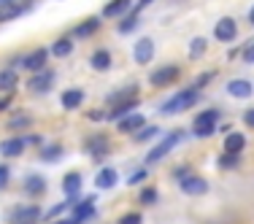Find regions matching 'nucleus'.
Listing matches in <instances>:
<instances>
[{"mask_svg":"<svg viewBox=\"0 0 254 224\" xmlns=\"http://www.w3.org/2000/svg\"><path fill=\"white\" fill-rule=\"evenodd\" d=\"M200 100V92L197 89H181V92H176L171 100H165L160 106V113H165V116H176V113H184V111H190L195 103Z\"/></svg>","mask_w":254,"mask_h":224,"instance_id":"nucleus-1","label":"nucleus"},{"mask_svg":"<svg viewBox=\"0 0 254 224\" xmlns=\"http://www.w3.org/2000/svg\"><path fill=\"white\" fill-rule=\"evenodd\" d=\"M181 141H184V130H173V132H168V135L162 138V141L157 143V146L149 149V154L143 157V162H146V165H157V162L165 160V157L171 154V151L176 149Z\"/></svg>","mask_w":254,"mask_h":224,"instance_id":"nucleus-2","label":"nucleus"},{"mask_svg":"<svg viewBox=\"0 0 254 224\" xmlns=\"http://www.w3.org/2000/svg\"><path fill=\"white\" fill-rule=\"evenodd\" d=\"M214 38L219 41V44H233V41L238 38V22H235L233 16H222L214 25Z\"/></svg>","mask_w":254,"mask_h":224,"instance_id":"nucleus-3","label":"nucleus"},{"mask_svg":"<svg viewBox=\"0 0 254 224\" xmlns=\"http://www.w3.org/2000/svg\"><path fill=\"white\" fill-rule=\"evenodd\" d=\"M179 76H181L179 65H162V68L152 70V76H149V84H152V87H171V84L176 81Z\"/></svg>","mask_w":254,"mask_h":224,"instance_id":"nucleus-4","label":"nucleus"},{"mask_svg":"<svg viewBox=\"0 0 254 224\" xmlns=\"http://www.w3.org/2000/svg\"><path fill=\"white\" fill-rule=\"evenodd\" d=\"M54 81H57V73H54V70H41V73H35L27 81V89L33 95H46L54 87Z\"/></svg>","mask_w":254,"mask_h":224,"instance_id":"nucleus-5","label":"nucleus"},{"mask_svg":"<svg viewBox=\"0 0 254 224\" xmlns=\"http://www.w3.org/2000/svg\"><path fill=\"white\" fill-rule=\"evenodd\" d=\"M108 146H111V141H108L106 132H95V135H89L87 141H84V151H87L92 160H100L103 154H108Z\"/></svg>","mask_w":254,"mask_h":224,"instance_id":"nucleus-6","label":"nucleus"},{"mask_svg":"<svg viewBox=\"0 0 254 224\" xmlns=\"http://www.w3.org/2000/svg\"><path fill=\"white\" fill-rule=\"evenodd\" d=\"M132 59H135V65H149L154 59V41L149 38V35H143V38L135 41V46H132Z\"/></svg>","mask_w":254,"mask_h":224,"instance_id":"nucleus-7","label":"nucleus"},{"mask_svg":"<svg viewBox=\"0 0 254 224\" xmlns=\"http://www.w3.org/2000/svg\"><path fill=\"white\" fill-rule=\"evenodd\" d=\"M46 59H49V49H35L30 52L27 57H22V68L30 70V73H41V70H46Z\"/></svg>","mask_w":254,"mask_h":224,"instance_id":"nucleus-8","label":"nucleus"},{"mask_svg":"<svg viewBox=\"0 0 254 224\" xmlns=\"http://www.w3.org/2000/svg\"><path fill=\"white\" fill-rule=\"evenodd\" d=\"M179 186H181V192L184 195H192V197H200V195H205L208 192V181L203 178V175H187L184 181H179Z\"/></svg>","mask_w":254,"mask_h":224,"instance_id":"nucleus-9","label":"nucleus"},{"mask_svg":"<svg viewBox=\"0 0 254 224\" xmlns=\"http://www.w3.org/2000/svg\"><path fill=\"white\" fill-rule=\"evenodd\" d=\"M227 95L235 100H249L254 95V87L249 78H233V81H227Z\"/></svg>","mask_w":254,"mask_h":224,"instance_id":"nucleus-10","label":"nucleus"},{"mask_svg":"<svg viewBox=\"0 0 254 224\" xmlns=\"http://www.w3.org/2000/svg\"><path fill=\"white\" fill-rule=\"evenodd\" d=\"M100 30V19L98 16H89V19H84V22H78V25L70 30V38H78V41H87V38H92L95 33Z\"/></svg>","mask_w":254,"mask_h":224,"instance_id":"nucleus-11","label":"nucleus"},{"mask_svg":"<svg viewBox=\"0 0 254 224\" xmlns=\"http://www.w3.org/2000/svg\"><path fill=\"white\" fill-rule=\"evenodd\" d=\"M117 181H119L117 168H100L98 175H95V189L108 192V189H114V186H117Z\"/></svg>","mask_w":254,"mask_h":224,"instance_id":"nucleus-12","label":"nucleus"},{"mask_svg":"<svg viewBox=\"0 0 254 224\" xmlns=\"http://www.w3.org/2000/svg\"><path fill=\"white\" fill-rule=\"evenodd\" d=\"M22 189H25L27 197H41V195H46V178L41 173H30L25 178V184H22Z\"/></svg>","mask_w":254,"mask_h":224,"instance_id":"nucleus-13","label":"nucleus"},{"mask_svg":"<svg viewBox=\"0 0 254 224\" xmlns=\"http://www.w3.org/2000/svg\"><path fill=\"white\" fill-rule=\"evenodd\" d=\"M95 216H98V211H95V197H84L81 203H76L73 219H76L78 224H84V222L95 219Z\"/></svg>","mask_w":254,"mask_h":224,"instance_id":"nucleus-14","label":"nucleus"},{"mask_svg":"<svg viewBox=\"0 0 254 224\" xmlns=\"http://www.w3.org/2000/svg\"><path fill=\"white\" fill-rule=\"evenodd\" d=\"M130 8H132V0H108L103 5V16L106 19H117V16H125Z\"/></svg>","mask_w":254,"mask_h":224,"instance_id":"nucleus-15","label":"nucleus"},{"mask_svg":"<svg viewBox=\"0 0 254 224\" xmlns=\"http://www.w3.org/2000/svg\"><path fill=\"white\" fill-rule=\"evenodd\" d=\"M81 186H84V178H81V173H65V178H63V192L68 195V200H76L78 197V192H81Z\"/></svg>","mask_w":254,"mask_h":224,"instance_id":"nucleus-16","label":"nucleus"},{"mask_svg":"<svg viewBox=\"0 0 254 224\" xmlns=\"http://www.w3.org/2000/svg\"><path fill=\"white\" fill-rule=\"evenodd\" d=\"M143 127H146V116H143V113H130V116H125L122 122L117 124V132H132V135H135Z\"/></svg>","mask_w":254,"mask_h":224,"instance_id":"nucleus-17","label":"nucleus"},{"mask_svg":"<svg viewBox=\"0 0 254 224\" xmlns=\"http://www.w3.org/2000/svg\"><path fill=\"white\" fill-rule=\"evenodd\" d=\"M84 98H87L84 89H65V92L60 95V106H63L65 111H76V108L84 103Z\"/></svg>","mask_w":254,"mask_h":224,"instance_id":"nucleus-18","label":"nucleus"},{"mask_svg":"<svg viewBox=\"0 0 254 224\" xmlns=\"http://www.w3.org/2000/svg\"><path fill=\"white\" fill-rule=\"evenodd\" d=\"M89 68L98 70V73L108 70V68H111V52H108V49H98V52H92V57H89Z\"/></svg>","mask_w":254,"mask_h":224,"instance_id":"nucleus-19","label":"nucleus"},{"mask_svg":"<svg viewBox=\"0 0 254 224\" xmlns=\"http://www.w3.org/2000/svg\"><path fill=\"white\" fill-rule=\"evenodd\" d=\"M246 149V135L244 132H227V138H225V151L227 154H241V151Z\"/></svg>","mask_w":254,"mask_h":224,"instance_id":"nucleus-20","label":"nucleus"},{"mask_svg":"<svg viewBox=\"0 0 254 224\" xmlns=\"http://www.w3.org/2000/svg\"><path fill=\"white\" fill-rule=\"evenodd\" d=\"M135 95H138V84H130V87H122V89L108 95V103H111V106H119V103H127V100H138Z\"/></svg>","mask_w":254,"mask_h":224,"instance_id":"nucleus-21","label":"nucleus"},{"mask_svg":"<svg viewBox=\"0 0 254 224\" xmlns=\"http://www.w3.org/2000/svg\"><path fill=\"white\" fill-rule=\"evenodd\" d=\"M49 54H54L57 59H63V57H70V54H73V38H70V35H65V38H57V41L52 44Z\"/></svg>","mask_w":254,"mask_h":224,"instance_id":"nucleus-22","label":"nucleus"},{"mask_svg":"<svg viewBox=\"0 0 254 224\" xmlns=\"http://www.w3.org/2000/svg\"><path fill=\"white\" fill-rule=\"evenodd\" d=\"M138 108V100H127V103H119V106H114L111 111L106 113L108 119H114V122H122L125 116H130L132 111Z\"/></svg>","mask_w":254,"mask_h":224,"instance_id":"nucleus-23","label":"nucleus"},{"mask_svg":"<svg viewBox=\"0 0 254 224\" xmlns=\"http://www.w3.org/2000/svg\"><path fill=\"white\" fill-rule=\"evenodd\" d=\"M222 119V111L219 108H205V111H200L195 116V122H192V127H211V124H216Z\"/></svg>","mask_w":254,"mask_h":224,"instance_id":"nucleus-24","label":"nucleus"},{"mask_svg":"<svg viewBox=\"0 0 254 224\" xmlns=\"http://www.w3.org/2000/svg\"><path fill=\"white\" fill-rule=\"evenodd\" d=\"M25 138H8V141L0 143V154L3 157H19L22 151H25Z\"/></svg>","mask_w":254,"mask_h":224,"instance_id":"nucleus-25","label":"nucleus"},{"mask_svg":"<svg viewBox=\"0 0 254 224\" xmlns=\"http://www.w3.org/2000/svg\"><path fill=\"white\" fill-rule=\"evenodd\" d=\"M30 8H33V3H25V5H3V8H0V22H11V19L22 16Z\"/></svg>","mask_w":254,"mask_h":224,"instance_id":"nucleus-26","label":"nucleus"},{"mask_svg":"<svg viewBox=\"0 0 254 224\" xmlns=\"http://www.w3.org/2000/svg\"><path fill=\"white\" fill-rule=\"evenodd\" d=\"M16 84H19V76H16V70H11V68L0 70V92H11Z\"/></svg>","mask_w":254,"mask_h":224,"instance_id":"nucleus-27","label":"nucleus"},{"mask_svg":"<svg viewBox=\"0 0 254 224\" xmlns=\"http://www.w3.org/2000/svg\"><path fill=\"white\" fill-rule=\"evenodd\" d=\"M216 165L222 168V170H235V168H241V154H219V160H216Z\"/></svg>","mask_w":254,"mask_h":224,"instance_id":"nucleus-28","label":"nucleus"},{"mask_svg":"<svg viewBox=\"0 0 254 224\" xmlns=\"http://www.w3.org/2000/svg\"><path fill=\"white\" fill-rule=\"evenodd\" d=\"M60 157H63V146H60V143L41 146V160H44V162H57Z\"/></svg>","mask_w":254,"mask_h":224,"instance_id":"nucleus-29","label":"nucleus"},{"mask_svg":"<svg viewBox=\"0 0 254 224\" xmlns=\"http://www.w3.org/2000/svg\"><path fill=\"white\" fill-rule=\"evenodd\" d=\"M205 49H208V41L205 38H192V44H190V59H200L203 54H205Z\"/></svg>","mask_w":254,"mask_h":224,"instance_id":"nucleus-30","label":"nucleus"},{"mask_svg":"<svg viewBox=\"0 0 254 224\" xmlns=\"http://www.w3.org/2000/svg\"><path fill=\"white\" fill-rule=\"evenodd\" d=\"M157 135H160V127H154V124L149 127V124H146V127H143V130H138V132H135V135H132V138H135L138 143H146V141H152V138H157Z\"/></svg>","mask_w":254,"mask_h":224,"instance_id":"nucleus-31","label":"nucleus"},{"mask_svg":"<svg viewBox=\"0 0 254 224\" xmlns=\"http://www.w3.org/2000/svg\"><path fill=\"white\" fill-rule=\"evenodd\" d=\"M30 122H33V119H30V113H19V116H14V119H8V130H27L30 127Z\"/></svg>","mask_w":254,"mask_h":224,"instance_id":"nucleus-32","label":"nucleus"},{"mask_svg":"<svg viewBox=\"0 0 254 224\" xmlns=\"http://www.w3.org/2000/svg\"><path fill=\"white\" fill-rule=\"evenodd\" d=\"M157 197H160V195H157V189H154V186H143V189H141V195H138V200H141L143 205H152V203H157Z\"/></svg>","mask_w":254,"mask_h":224,"instance_id":"nucleus-33","label":"nucleus"},{"mask_svg":"<svg viewBox=\"0 0 254 224\" xmlns=\"http://www.w3.org/2000/svg\"><path fill=\"white\" fill-rule=\"evenodd\" d=\"M138 27V16L135 14H130V16H127V19H122V22H119V25H117V30H119V33H132V30H135Z\"/></svg>","mask_w":254,"mask_h":224,"instance_id":"nucleus-34","label":"nucleus"},{"mask_svg":"<svg viewBox=\"0 0 254 224\" xmlns=\"http://www.w3.org/2000/svg\"><path fill=\"white\" fill-rule=\"evenodd\" d=\"M214 76H216V70H205L203 76H197V78H195V84H192V89H197V92H200V89H203V87H205V84H208Z\"/></svg>","mask_w":254,"mask_h":224,"instance_id":"nucleus-35","label":"nucleus"},{"mask_svg":"<svg viewBox=\"0 0 254 224\" xmlns=\"http://www.w3.org/2000/svg\"><path fill=\"white\" fill-rule=\"evenodd\" d=\"M8 181H11V168L5 162H0V192L8 189Z\"/></svg>","mask_w":254,"mask_h":224,"instance_id":"nucleus-36","label":"nucleus"},{"mask_svg":"<svg viewBox=\"0 0 254 224\" xmlns=\"http://www.w3.org/2000/svg\"><path fill=\"white\" fill-rule=\"evenodd\" d=\"M216 132V124L211 127H192V138H211Z\"/></svg>","mask_w":254,"mask_h":224,"instance_id":"nucleus-37","label":"nucleus"},{"mask_svg":"<svg viewBox=\"0 0 254 224\" xmlns=\"http://www.w3.org/2000/svg\"><path fill=\"white\" fill-rule=\"evenodd\" d=\"M117 224H143V216L138 214V211H132V214H125Z\"/></svg>","mask_w":254,"mask_h":224,"instance_id":"nucleus-38","label":"nucleus"},{"mask_svg":"<svg viewBox=\"0 0 254 224\" xmlns=\"http://www.w3.org/2000/svg\"><path fill=\"white\" fill-rule=\"evenodd\" d=\"M149 175V168H141V170H135L132 175H127V184H138V181H143Z\"/></svg>","mask_w":254,"mask_h":224,"instance_id":"nucleus-39","label":"nucleus"},{"mask_svg":"<svg viewBox=\"0 0 254 224\" xmlns=\"http://www.w3.org/2000/svg\"><path fill=\"white\" fill-rule=\"evenodd\" d=\"M187 175H192V168L190 165H179L176 170H173V178H176V181H184Z\"/></svg>","mask_w":254,"mask_h":224,"instance_id":"nucleus-40","label":"nucleus"},{"mask_svg":"<svg viewBox=\"0 0 254 224\" xmlns=\"http://www.w3.org/2000/svg\"><path fill=\"white\" fill-rule=\"evenodd\" d=\"M244 62L254 65V41H252V44H246V49H244Z\"/></svg>","mask_w":254,"mask_h":224,"instance_id":"nucleus-41","label":"nucleus"},{"mask_svg":"<svg viewBox=\"0 0 254 224\" xmlns=\"http://www.w3.org/2000/svg\"><path fill=\"white\" fill-rule=\"evenodd\" d=\"M244 124L254 130V108H246V111H244Z\"/></svg>","mask_w":254,"mask_h":224,"instance_id":"nucleus-42","label":"nucleus"},{"mask_svg":"<svg viewBox=\"0 0 254 224\" xmlns=\"http://www.w3.org/2000/svg\"><path fill=\"white\" fill-rule=\"evenodd\" d=\"M149 3H154V0H138V3H135V11H132V14H138L141 8H146Z\"/></svg>","mask_w":254,"mask_h":224,"instance_id":"nucleus-43","label":"nucleus"},{"mask_svg":"<svg viewBox=\"0 0 254 224\" xmlns=\"http://www.w3.org/2000/svg\"><path fill=\"white\" fill-rule=\"evenodd\" d=\"M8 106H11V95H5V98H0V111H5Z\"/></svg>","mask_w":254,"mask_h":224,"instance_id":"nucleus-44","label":"nucleus"},{"mask_svg":"<svg viewBox=\"0 0 254 224\" xmlns=\"http://www.w3.org/2000/svg\"><path fill=\"white\" fill-rule=\"evenodd\" d=\"M89 119H95V122H100V119H106V113H103V111H89Z\"/></svg>","mask_w":254,"mask_h":224,"instance_id":"nucleus-45","label":"nucleus"},{"mask_svg":"<svg viewBox=\"0 0 254 224\" xmlns=\"http://www.w3.org/2000/svg\"><path fill=\"white\" fill-rule=\"evenodd\" d=\"M54 224H78L73 216H70V219H60V222H54Z\"/></svg>","mask_w":254,"mask_h":224,"instance_id":"nucleus-46","label":"nucleus"},{"mask_svg":"<svg viewBox=\"0 0 254 224\" xmlns=\"http://www.w3.org/2000/svg\"><path fill=\"white\" fill-rule=\"evenodd\" d=\"M3 5H16V0H0V8H3Z\"/></svg>","mask_w":254,"mask_h":224,"instance_id":"nucleus-47","label":"nucleus"},{"mask_svg":"<svg viewBox=\"0 0 254 224\" xmlns=\"http://www.w3.org/2000/svg\"><path fill=\"white\" fill-rule=\"evenodd\" d=\"M249 22H252V25H254V5H252V8H249Z\"/></svg>","mask_w":254,"mask_h":224,"instance_id":"nucleus-48","label":"nucleus"}]
</instances>
